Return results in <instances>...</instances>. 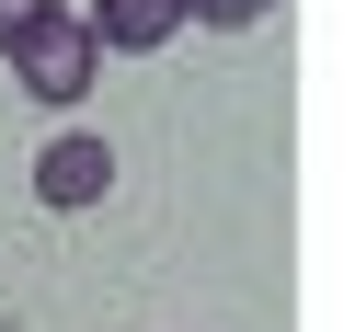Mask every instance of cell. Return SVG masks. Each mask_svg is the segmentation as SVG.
Wrapping results in <instances>:
<instances>
[{
	"label": "cell",
	"mask_w": 355,
	"mask_h": 332,
	"mask_svg": "<svg viewBox=\"0 0 355 332\" xmlns=\"http://www.w3.org/2000/svg\"><path fill=\"white\" fill-rule=\"evenodd\" d=\"M92 69H103V46L80 35V12H46V24H35L24 46H12V80H24V92L46 103V115H69V103L92 92Z\"/></svg>",
	"instance_id": "obj_1"
},
{
	"label": "cell",
	"mask_w": 355,
	"mask_h": 332,
	"mask_svg": "<svg viewBox=\"0 0 355 332\" xmlns=\"http://www.w3.org/2000/svg\"><path fill=\"white\" fill-rule=\"evenodd\" d=\"M35 195H46L58 218L103 207V195H115V138H92V126H58V138L35 149Z\"/></svg>",
	"instance_id": "obj_2"
},
{
	"label": "cell",
	"mask_w": 355,
	"mask_h": 332,
	"mask_svg": "<svg viewBox=\"0 0 355 332\" xmlns=\"http://www.w3.org/2000/svg\"><path fill=\"white\" fill-rule=\"evenodd\" d=\"M69 12H80V35L103 58H149V46L184 35V0H69Z\"/></svg>",
	"instance_id": "obj_3"
},
{
	"label": "cell",
	"mask_w": 355,
	"mask_h": 332,
	"mask_svg": "<svg viewBox=\"0 0 355 332\" xmlns=\"http://www.w3.org/2000/svg\"><path fill=\"white\" fill-rule=\"evenodd\" d=\"M46 12H69V0H0V58L24 46V35H35V24H46Z\"/></svg>",
	"instance_id": "obj_4"
},
{
	"label": "cell",
	"mask_w": 355,
	"mask_h": 332,
	"mask_svg": "<svg viewBox=\"0 0 355 332\" xmlns=\"http://www.w3.org/2000/svg\"><path fill=\"white\" fill-rule=\"evenodd\" d=\"M275 0H184V24H263Z\"/></svg>",
	"instance_id": "obj_5"
}]
</instances>
